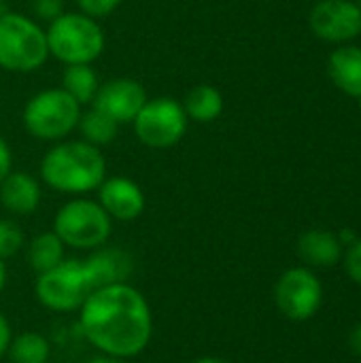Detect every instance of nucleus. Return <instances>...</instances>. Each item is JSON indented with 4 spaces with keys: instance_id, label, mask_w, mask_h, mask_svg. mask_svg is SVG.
I'll return each instance as SVG.
<instances>
[{
    "instance_id": "obj_8",
    "label": "nucleus",
    "mask_w": 361,
    "mask_h": 363,
    "mask_svg": "<svg viewBox=\"0 0 361 363\" xmlns=\"http://www.w3.org/2000/svg\"><path fill=\"white\" fill-rule=\"evenodd\" d=\"M187 115L183 104L170 96L149 98L140 113L134 117L132 128L138 138L149 149H170L179 145L187 132Z\"/></svg>"
},
{
    "instance_id": "obj_13",
    "label": "nucleus",
    "mask_w": 361,
    "mask_h": 363,
    "mask_svg": "<svg viewBox=\"0 0 361 363\" xmlns=\"http://www.w3.org/2000/svg\"><path fill=\"white\" fill-rule=\"evenodd\" d=\"M81 262L91 291L115 283H128V279L134 272V257L126 249L113 247L109 242L104 247L89 251L87 257Z\"/></svg>"
},
{
    "instance_id": "obj_14",
    "label": "nucleus",
    "mask_w": 361,
    "mask_h": 363,
    "mask_svg": "<svg viewBox=\"0 0 361 363\" xmlns=\"http://www.w3.org/2000/svg\"><path fill=\"white\" fill-rule=\"evenodd\" d=\"M43 200L40 181L26 170H11L0 183V206L13 217H30Z\"/></svg>"
},
{
    "instance_id": "obj_10",
    "label": "nucleus",
    "mask_w": 361,
    "mask_h": 363,
    "mask_svg": "<svg viewBox=\"0 0 361 363\" xmlns=\"http://www.w3.org/2000/svg\"><path fill=\"white\" fill-rule=\"evenodd\" d=\"M309 26L328 43H347L361 34V9L351 0H321L313 6Z\"/></svg>"
},
{
    "instance_id": "obj_15",
    "label": "nucleus",
    "mask_w": 361,
    "mask_h": 363,
    "mask_svg": "<svg viewBox=\"0 0 361 363\" xmlns=\"http://www.w3.org/2000/svg\"><path fill=\"white\" fill-rule=\"evenodd\" d=\"M298 255L311 268H330L343 257V242L334 232L311 230L298 240Z\"/></svg>"
},
{
    "instance_id": "obj_19",
    "label": "nucleus",
    "mask_w": 361,
    "mask_h": 363,
    "mask_svg": "<svg viewBox=\"0 0 361 363\" xmlns=\"http://www.w3.org/2000/svg\"><path fill=\"white\" fill-rule=\"evenodd\" d=\"M60 87L68 91L81 106H89L100 89V77L91 64H70L64 66Z\"/></svg>"
},
{
    "instance_id": "obj_16",
    "label": "nucleus",
    "mask_w": 361,
    "mask_h": 363,
    "mask_svg": "<svg viewBox=\"0 0 361 363\" xmlns=\"http://www.w3.org/2000/svg\"><path fill=\"white\" fill-rule=\"evenodd\" d=\"M328 72L334 85L347 96H361V47L345 45L328 60Z\"/></svg>"
},
{
    "instance_id": "obj_11",
    "label": "nucleus",
    "mask_w": 361,
    "mask_h": 363,
    "mask_svg": "<svg viewBox=\"0 0 361 363\" xmlns=\"http://www.w3.org/2000/svg\"><path fill=\"white\" fill-rule=\"evenodd\" d=\"M149 100L147 89L140 81L130 77H117L106 83H100V89L89 106L100 108L109 117H113L119 125L132 123L140 113L145 102Z\"/></svg>"
},
{
    "instance_id": "obj_22",
    "label": "nucleus",
    "mask_w": 361,
    "mask_h": 363,
    "mask_svg": "<svg viewBox=\"0 0 361 363\" xmlns=\"http://www.w3.org/2000/svg\"><path fill=\"white\" fill-rule=\"evenodd\" d=\"M26 247V234L15 219H0V259L6 262L21 253Z\"/></svg>"
},
{
    "instance_id": "obj_17",
    "label": "nucleus",
    "mask_w": 361,
    "mask_h": 363,
    "mask_svg": "<svg viewBox=\"0 0 361 363\" xmlns=\"http://www.w3.org/2000/svg\"><path fill=\"white\" fill-rule=\"evenodd\" d=\"M23 251H26L28 268L34 274L47 272V270L55 268L57 264H62L66 259V247H64V242L57 238V234L53 230L40 232L34 238H30L26 242Z\"/></svg>"
},
{
    "instance_id": "obj_28",
    "label": "nucleus",
    "mask_w": 361,
    "mask_h": 363,
    "mask_svg": "<svg viewBox=\"0 0 361 363\" xmlns=\"http://www.w3.org/2000/svg\"><path fill=\"white\" fill-rule=\"evenodd\" d=\"M351 347L357 355H361V325H357L351 334Z\"/></svg>"
},
{
    "instance_id": "obj_24",
    "label": "nucleus",
    "mask_w": 361,
    "mask_h": 363,
    "mask_svg": "<svg viewBox=\"0 0 361 363\" xmlns=\"http://www.w3.org/2000/svg\"><path fill=\"white\" fill-rule=\"evenodd\" d=\"M123 0H77L79 11L85 13V15H89V17H96V19L109 17L113 11H117V6Z\"/></svg>"
},
{
    "instance_id": "obj_4",
    "label": "nucleus",
    "mask_w": 361,
    "mask_h": 363,
    "mask_svg": "<svg viewBox=\"0 0 361 363\" xmlns=\"http://www.w3.org/2000/svg\"><path fill=\"white\" fill-rule=\"evenodd\" d=\"M49 60L45 28L30 15L4 11L0 15V68L30 74Z\"/></svg>"
},
{
    "instance_id": "obj_23",
    "label": "nucleus",
    "mask_w": 361,
    "mask_h": 363,
    "mask_svg": "<svg viewBox=\"0 0 361 363\" xmlns=\"http://www.w3.org/2000/svg\"><path fill=\"white\" fill-rule=\"evenodd\" d=\"M30 11H32L34 19L51 23L66 9H64V0H30Z\"/></svg>"
},
{
    "instance_id": "obj_26",
    "label": "nucleus",
    "mask_w": 361,
    "mask_h": 363,
    "mask_svg": "<svg viewBox=\"0 0 361 363\" xmlns=\"http://www.w3.org/2000/svg\"><path fill=\"white\" fill-rule=\"evenodd\" d=\"M11 170H13V151L9 143L0 136V183L9 177Z\"/></svg>"
},
{
    "instance_id": "obj_25",
    "label": "nucleus",
    "mask_w": 361,
    "mask_h": 363,
    "mask_svg": "<svg viewBox=\"0 0 361 363\" xmlns=\"http://www.w3.org/2000/svg\"><path fill=\"white\" fill-rule=\"evenodd\" d=\"M345 268H347V274L361 285V240H355L347 255H345Z\"/></svg>"
},
{
    "instance_id": "obj_9",
    "label": "nucleus",
    "mask_w": 361,
    "mask_h": 363,
    "mask_svg": "<svg viewBox=\"0 0 361 363\" xmlns=\"http://www.w3.org/2000/svg\"><path fill=\"white\" fill-rule=\"evenodd\" d=\"M321 300L323 287L309 268H289L274 285L277 308L291 321H306L315 317Z\"/></svg>"
},
{
    "instance_id": "obj_6",
    "label": "nucleus",
    "mask_w": 361,
    "mask_h": 363,
    "mask_svg": "<svg viewBox=\"0 0 361 363\" xmlns=\"http://www.w3.org/2000/svg\"><path fill=\"white\" fill-rule=\"evenodd\" d=\"M51 230L66 249L89 253L109 242L113 234V219L98 204V200L77 196L57 208Z\"/></svg>"
},
{
    "instance_id": "obj_31",
    "label": "nucleus",
    "mask_w": 361,
    "mask_h": 363,
    "mask_svg": "<svg viewBox=\"0 0 361 363\" xmlns=\"http://www.w3.org/2000/svg\"><path fill=\"white\" fill-rule=\"evenodd\" d=\"M191 363H232L230 359H223V357H215V355H209V357H200Z\"/></svg>"
},
{
    "instance_id": "obj_33",
    "label": "nucleus",
    "mask_w": 361,
    "mask_h": 363,
    "mask_svg": "<svg viewBox=\"0 0 361 363\" xmlns=\"http://www.w3.org/2000/svg\"><path fill=\"white\" fill-rule=\"evenodd\" d=\"M355 4H357V6H360V9H361V0H357V2H355Z\"/></svg>"
},
{
    "instance_id": "obj_21",
    "label": "nucleus",
    "mask_w": 361,
    "mask_h": 363,
    "mask_svg": "<svg viewBox=\"0 0 361 363\" xmlns=\"http://www.w3.org/2000/svg\"><path fill=\"white\" fill-rule=\"evenodd\" d=\"M6 357L11 363H45L51 359V342L40 332L13 334Z\"/></svg>"
},
{
    "instance_id": "obj_7",
    "label": "nucleus",
    "mask_w": 361,
    "mask_h": 363,
    "mask_svg": "<svg viewBox=\"0 0 361 363\" xmlns=\"http://www.w3.org/2000/svg\"><path fill=\"white\" fill-rule=\"evenodd\" d=\"M91 294L89 281L83 270V262L74 257H66L55 268L36 274L34 281V298L36 302L55 315L79 313L87 296Z\"/></svg>"
},
{
    "instance_id": "obj_35",
    "label": "nucleus",
    "mask_w": 361,
    "mask_h": 363,
    "mask_svg": "<svg viewBox=\"0 0 361 363\" xmlns=\"http://www.w3.org/2000/svg\"><path fill=\"white\" fill-rule=\"evenodd\" d=\"M45 363H53V362H51V359H49V362H45Z\"/></svg>"
},
{
    "instance_id": "obj_2",
    "label": "nucleus",
    "mask_w": 361,
    "mask_h": 363,
    "mask_svg": "<svg viewBox=\"0 0 361 363\" xmlns=\"http://www.w3.org/2000/svg\"><path fill=\"white\" fill-rule=\"evenodd\" d=\"M38 174L40 183L57 194L87 196L106 179V157L102 149L81 138H66L45 151Z\"/></svg>"
},
{
    "instance_id": "obj_20",
    "label": "nucleus",
    "mask_w": 361,
    "mask_h": 363,
    "mask_svg": "<svg viewBox=\"0 0 361 363\" xmlns=\"http://www.w3.org/2000/svg\"><path fill=\"white\" fill-rule=\"evenodd\" d=\"M77 130L81 134V140L102 149L111 143H115L117 134H119V123L109 117L106 113H102L96 106H89L87 111L81 113Z\"/></svg>"
},
{
    "instance_id": "obj_32",
    "label": "nucleus",
    "mask_w": 361,
    "mask_h": 363,
    "mask_svg": "<svg viewBox=\"0 0 361 363\" xmlns=\"http://www.w3.org/2000/svg\"><path fill=\"white\" fill-rule=\"evenodd\" d=\"M4 11H6V6H4V0H0V15H2Z\"/></svg>"
},
{
    "instance_id": "obj_1",
    "label": "nucleus",
    "mask_w": 361,
    "mask_h": 363,
    "mask_svg": "<svg viewBox=\"0 0 361 363\" xmlns=\"http://www.w3.org/2000/svg\"><path fill=\"white\" fill-rule=\"evenodd\" d=\"M77 325L98 355L123 362L143 355L153 338L151 304L130 283L94 289L77 313Z\"/></svg>"
},
{
    "instance_id": "obj_12",
    "label": "nucleus",
    "mask_w": 361,
    "mask_h": 363,
    "mask_svg": "<svg viewBox=\"0 0 361 363\" xmlns=\"http://www.w3.org/2000/svg\"><path fill=\"white\" fill-rule=\"evenodd\" d=\"M96 194L98 204L113 221H134L145 213L147 206L143 187L128 177H106Z\"/></svg>"
},
{
    "instance_id": "obj_34",
    "label": "nucleus",
    "mask_w": 361,
    "mask_h": 363,
    "mask_svg": "<svg viewBox=\"0 0 361 363\" xmlns=\"http://www.w3.org/2000/svg\"><path fill=\"white\" fill-rule=\"evenodd\" d=\"M360 111H361V96H360Z\"/></svg>"
},
{
    "instance_id": "obj_18",
    "label": "nucleus",
    "mask_w": 361,
    "mask_h": 363,
    "mask_svg": "<svg viewBox=\"0 0 361 363\" xmlns=\"http://www.w3.org/2000/svg\"><path fill=\"white\" fill-rule=\"evenodd\" d=\"M181 104L189 121L213 123L223 113V94L215 85L200 83L185 94Z\"/></svg>"
},
{
    "instance_id": "obj_29",
    "label": "nucleus",
    "mask_w": 361,
    "mask_h": 363,
    "mask_svg": "<svg viewBox=\"0 0 361 363\" xmlns=\"http://www.w3.org/2000/svg\"><path fill=\"white\" fill-rule=\"evenodd\" d=\"M87 363H126L123 359H117V357H109V355H96L91 357Z\"/></svg>"
},
{
    "instance_id": "obj_27",
    "label": "nucleus",
    "mask_w": 361,
    "mask_h": 363,
    "mask_svg": "<svg viewBox=\"0 0 361 363\" xmlns=\"http://www.w3.org/2000/svg\"><path fill=\"white\" fill-rule=\"evenodd\" d=\"M11 338H13V325H11V321H9V317L0 311V359L6 357Z\"/></svg>"
},
{
    "instance_id": "obj_5",
    "label": "nucleus",
    "mask_w": 361,
    "mask_h": 363,
    "mask_svg": "<svg viewBox=\"0 0 361 363\" xmlns=\"http://www.w3.org/2000/svg\"><path fill=\"white\" fill-rule=\"evenodd\" d=\"M83 106L62 87L36 91L23 106V130L43 143L66 140L79 123Z\"/></svg>"
},
{
    "instance_id": "obj_3",
    "label": "nucleus",
    "mask_w": 361,
    "mask_h": 363,
    "mask_svg": "<svg viewBox=\"0 0 361 363\" xmlns=\"http://www.w3.org/2000/svg\"><path fill=\"white\" fill-rule=\"evenodd\" d=\"M45 34L49 57H55L64 66L94 64L106 47V34L100 26V19L81 11H64L51 23H47Z\"/></svg>"
},
{
    "instance_id": "obj_30",
    "label": "nucleus",
    "mask_w": 361,
    "mask_h": 363,
    "mask_svg": "<svg viewBox=\"0 0 361 363\" xmlns=\"http://www.w3.org/2000/svg\"><path fill=\"white\" fill-rule=\"evenodd\" d=\"M6 279H9V272H6V264L0 259V296H2V291H4V287H6Z\"/></svg>"
}]
</instances>
